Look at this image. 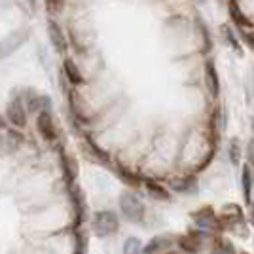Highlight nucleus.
Returning <instances> with one entry per match:
<instances>
[{"instance_id": "obj_4", "label": "nucleus", "mask_w": 254, "mask_h": 254, "mask_svg": "<svg viewBox=\"0 0 254 254\" xmlns=\"http://www.w3.org/2000/svg\"><path fill=\"white\" fill-rule=\"evenodd\" d=\"M36 127L40 131L46 140H55L57 138V129H55V124H53V118L50 112H40V116L36 120Z\"/></svg>"}, {"instance_id": "obj_3", "label": "nucleus", "mask_w": 254, "mask_h": 254, "mask_svg": "<svg viewBox=\"0 0 254 254\" xmlns=\"http://www.w3.org/2000/svg\"><path fill=\"white\" fill-rule=\"evenodd\" d=\"M120 207H122L124 216L129 218L131 222H140L142 216H144V205H142L140 199H138L135 193H131V191H124V193L120 195Z\"/></svg>"}, {"instance_id": "obj_13", "label": "nucleus", "mask_w": 254, "mask_h": 254, "mask_svg": "<svg viewBox=\"0 0 254 254\" xmlns=\"http://www.w3.org/2000/svg\"><path fill=\"white\" fill-rule=\"evenodd\" d=\"M205 78H207V85H209V89H211L212 97H218V93H220V84H218V74H216V70H214L212 61H209L207 66H205Z\"/></svg>"}, {"instance_id": "obj_6", "label": "nucleus", "mask_w": 254, "mask_h": 254, "mask_svg": "<svg viewBox=\"0 0 254 254\" xmlns=\"http://www.w3.org/2000/svg\"><path fill=\"white\" fill-rule=\"evenodd\" d=\"M6 116L15 127H25L27 126V112L19 101H11L8 108H6Z\"/></svg>"}, {"instance_id": "obj_7", "label": "nucleus", "mask_w": 254, "mask_h": 254, "mask_svg": "<svg viewBox=\"0 0 254 254\" xmlns=\"http://www.w3.org/2000/svg\"><path fill=\"white\" fill-rule=\"evenodd\" d=\"M48 32H50V40H52V46L55 48L57 53H64L66 52V38H64V32L61 31V27L55 21H50V27H48Z\"/></svg>"}, {"instance_id": "obj_10", "label": "nucleus", "mask_w": 254, "mask_h": 254, "mask_svg": "<svg viewBox=\"0 0 254 254\" xmlns=\"http://www.w3.org/2000/svg\"><path fill=\"white\" fill-rule=\"evenodd\" d=\"M191 218L199 224V226L207 228V230H212L214 226H218L216 216H214V211H212L211 207H205V209H201V211L193 212V214H191Z\"/></svg>"}, {"instance_id": "obj_20", "label": "nucleus", "mask_w": 254, "mask_h": 254, "mask_svg": "<svg viewBox=\"0 0 254 254\" xmlns=\"http://www.w3.org/2000/svg\"><path fill=\"white\" fill-rule=\"evenodd\" d=\"M222 32L226 34V40L230 42V46H232V48H235V52L241 55V53H243V52H241V46H239V42H237V38L232 34V31H230V27H228V25H224V27H222Z\"/></svg>"}, {"instance_id": "obj_17", "label": "nucleus", "mask_w": 254, "mask_h": 254, "mask_svg": "<svg viewBox=\"0 0 254 254\" xmlns=\"http://www.w3.org/2000/svg\"><path fill=\"white\" fill-rule=\"evenodd\" d=\"M251 177H253V175H251L249 165H245L243 167V193L247 201H251V191H253V179H251Z\"/></svg>"}, {"instance_id": "obj_2", "label": "nucleus", "mask_w": 254, "mask_h": 254, "mask_svg": "<svg viewBox=\"0 0 254 254\" xmlns=\"http://www.w3.org/2000/svg\"><path fill=\"white\" fill-rule=\"evenodd\" d=\"M120 222H118L116 212L112 211H101L93 216V233L97 237H108L118 232Z\"/></svg>"}, {"instance_id": "obj_18", "label": "nucleus", "mask_w": 254, "mask_h": 254, "mask_svg": "<svg viewBox=\"0 0 254 254\" xmlns=\"http://www.w3.org/2000/svg\"><path fill=\"white\" fill-rule=\"evenodd\" d=\"M142 253V247L137 237H129L126 243H124V254H140Z\"/></svg>"}, {"instance_id": "obj_15", "label": "nucleus", "mask_w": 254, "mask_h": 254, "mask_svg": "<svg viewBox=\"0 0 254 254\" xmlns=\"http://www.w3.org/2000/svg\"><path fill=\"white\" fill-rule=\"evenodd\" d=\"M63 173H64V179L66 182L70 184L72 180L76 179V175H78V165H76V161L70 156H63Z\"/></svg>"}, {"instance_id": "obj_19", "label": "nucleus", "mask_w": 254, "mask_h": 254, "mask_svg": "<svg viewBox=\"0 0 254 254\" xmlns=\"http://www.w3.org/2000/svg\"><path fill=\"white\" fill-rule=\"evenodd\" d=\"M212 254H235V249H233V247L228 243V241L220 239V241H216V243H214Z\"/></svg>"}, {"instance_id": "obj_1", "label": "nucleus", "mask_w": 254, "mask_h": 254, "mask_svg": "<svg viewBox=\"0 0 254 254\" xmlns=\"http://www.w3.org/2000/svg\"><path fill=\"white\" fill-rule=\"evenodd\" d=\"M29 36H31V29L21 27V29H17V31L10 32L6 38H2V40H0V59H6V57H10L13 52H17L23 44L29 40Z\"/></svg>"}, {"instance_id": "obj_26", "label": "nucleus", "mask_w": 254, "mask_h": 254, "mask_svg": "<svg viewBox=\"0 0 254 254\" xmlns=\"http://www.w3.org/2000/svg\"><path fill=\"white\" fill-rule=\"evenodd\" d=\"M4 126H6V120H4V118L0 116V129H2V127H4Z\"/></svg>"}, {"instance_id": "obj_5", "label": "nucleus", "mask_w": 254, "mask_h": 254, "mask_svg": "<svg viewBox=\"0 0 254 254\" xmlns=\"http://www.w3.org/2000/svg\"><path fill=\"white\" fill-rule=\"evenodd\" d=\"M180 249L184 251V253L188 254H197L201 251L203 247V239H201V233L199 232H190L188 235H184V237H180Z\"/></svg>"}, {"instance_id": "obj_11", "label": "nucleus", "mask_w": 254, "mask_h": 254, "mask_svg": "<svg viewBox=\"0 0 254 254\" xmlns=\"http://www.w3.org/2000/svg\"><path fill=\"white\" fill-rule=\"evenodd\" d=\"M63 68H64V74H66V78H68L70 84H74V85L84 84V76H82V72L78 70V66H76V63L72 61V59H64Z\"/></svg>"}, {"instance_id": "obj_24", "label": "nucleus", "mask_w": 254, "mask_h": 254, "mask_svg": "<svg viewBox=\"0 0 254 254\" xmlns=\"http://www.w3.org/2000/svg\"><path fill=\"white\" fill-rule=\"evenodd\" d=\"M46 2H48L50 10H53V11H59L63 8V0H46Z\"/></svg>"}, {"instance_id": "obj_25", "label": "nucleus", "mask_w": 254, "mask_h": 254, "mask_svg": "<svg viewBox=\"0 0 254 254\" xmlns=\"http://www.w3.org/2000/svg\"><path fill=\"white\" fill-rule=\"evenodd\" d=\"M249 159L254 163V140L251 142V146H249Z\"/></svg>"}, {"instance_id": "obj_16", "label": "nucleus", "mask_w": 254, "mask_h": 254, "mask_svg": "<svg viewBox=\"0 0 254 254\" xmlns=\"http://www.w3.org/2000/svg\"><path fill=\"white\" fill-rule=\"evenodd\" d=\"M144 184H146V190L150 191V195L154 199H161V201H167L169 199V191H165V188L156 184L154 180H144Z\"/></svg>"}, {"instance_id": "obj_22", "label": "nucleus", "mask_w": 254, "mask_h": 254, "mask_svg": "<svg viewBox=\"0 0 254 254\" xmlns=\"http://www.w3.org/2000/svg\"><path fill=\"white\" fill-rule=\"evenodd\" d=\"M120 177L126 180V182H129V184H133V186H137L138 184V179H135L129 171H124V169H120Z\"/></svg>"}, {"instance_id": "obj_14", "label": "nucleus", "mask_w": 254, "mask_h": 254, "mask_svg": "<svg viewBox=\"0 0 254 254\" xmlns=\"http://www.w3.org/2000/svg\"><path fill=\"white\" fill-rule=\"evenodd\" d=\"M52 99L48 95H36L29 99V110L31 112H50Z\"/></svg>"}, {"instance_id": "obj_12", "label": "nucleus", "mask_w": 254, "mask_h": 254, "mask_svg": "<svg viewBox=\"0 0 254 254\" xmlns=\"http://www.w3.org/2000/svg\"><path fill=\"white\" fill-rule=\"evenodd\" d=\"M171 188L175 191H180V193H195L197 191V182L193 177L190 179H177L171 182Z\"/></svg>"}, {"instance_id": "obj_21", "label": "nucleus", "mask_w": 254, "mask_h": 254, "mask_svg": "<svg viewBox=\"0 0 254 254\" xmlns=\"http://www.w3.org/2000/svg\"><path fill=\"white\" fill-rule=\"evenodd\" d=\"M230 158H232V163H239L241 159V146H239V140H233L232 146H230Z\"/></svg>"}, {"instance_id": "obj_8", "label": "nucleus", "mask_w": 254, "mask_h": 254, "mask_svg": "<svg viewBox=\"0 0 254 254\" xmlns=\"http://www.w3.org/2000/svg\"><path fill=\"white\" fill-rule=\"evenodd\" d=\"M171 245H173V239H171L169 235H159V237H154V239H152V241L142 249V253L140 254L165 253V251H169L171 249Z\"/></svg>"}, {"instance_id": "obj_23", "label": "nucleus", "mask_w": 254, "mask_h": 254, "mask_svg": "<svg viewBox=\"0 0 254 254\" xmlns=\"http://www.w3.org/2000/svg\"><path fill=\"white\" fill-rule=\"evenodd\" d=\"M243 40H245V44H249V48L254 52V32H247L245 31L243 32Z\"/></svg>"}, {"instance_id": "obj_9", "label": "nucleus", "mask_w": 254, "mask_h": 254, "mask_svg": "<svg viewBox=\"0 0 254 254\" xmlns=\"http://www.w3.org/2000/svg\"><path fill=\"white\" fill-rule=\"evenodd\" d=\"M228 10H230V15H232V19L235 25H239V27H253V21H251V17H247L241 10V6H239V2L237 0H230L228 2Z\"/></svg>"}]
</instances>
